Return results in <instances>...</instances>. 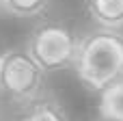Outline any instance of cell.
<instances>
[{
	"mask_svg": "<svg viewBox=\"0 0 123 121\" xmlns=\"http://www.w3.org/2000/svg\"><path fill=\"white\" fill-rule=\"evenodd\" d=\"M74 71L93 93L123 78V30L97 26L80 35Z\"/></svg>",
	"mask_w": 123,
	"mask_h": 121,
	"instance_id": "cell-1",
	"label": "cell"
},
{
	"mask_svg": "<svg viewBox=\"0 0 123 121\" xmlns=\"http://www.w3.org/2000/svg\"><path fill=\"white\" fill-rule=\"evenodd\" d=\"M45 69L22 48L2 50L0 56V93L17 108L45 93Z\"/></svg>",
	"mask_w": 123,
	"mask_h": 121,
	"instance_id": "cell-2",
	"label": "cell"
},
{
	"mask_svg": "<svg viewBox=\"0 0 123 121\" xmlns=\"http://www.w3.org/2000/svg\"><path fill=\"white\" fill-rule=\"evenodd\" d=\"M78 39L80 37L65 22L43 19L30 30L26 39V50L45 69V74H56V71L74 69Z\"/></svg>",
	"mask_w": 123,
	"mask_h": 121,
	"instance_id": "cell-3",
	"label": "cell"
},
{
	"mask_svg": "<svg viewBox=\"0 0 123 121\" xmlns=\"http://www.w3.org/2000/svg\"><path fill=\"white\" fill-rule=\"evenodd\" d=\"M15 121H71L61 100L52 93H41L37 100L19 106Z\"/></svg>",
	"mask_w": 123,
	"mask_h": 121,
	"instance_id": "cell-4",
	"label": "cell"
},
{
	"mask_svg": "<svg viewBox=\"0 0 123 121\" xmlns=\"http://www.w3.org/2000/svg\"><path fill=\"white\" fill-rule=\"evenodd\" d=\"M89 17L104 28H123V0H84Z\"/></svg>",
	"mask_w": 123,
	"mask_h": 121,
	"instance_id": "cell-5",
	"label": "cell"
},
{
	"mask_svg": "<svg viewBox=\"0 0 123 121\" xmlns=\"http://www.w3.org/2000/svg\"><path fill=\"white\" fill-rule=\"evenodd\" d=\"M99 117L112 121H123V78L110 82L99 91Z\"/></svg>",
	"mask_w": 123,
	"mask_h": 121,
	"instance_id": "cell-6",
	"label": "cell"
},
{
	"mask_svg": "<svg viewBox=\"0 0 123 121\" xmlns=\"http://www.w3.org/2000/svg\"><path fill=\"white\" fill-rule=\"evenodd\" d=\"M54 0H4V13L19 17V19H32L41 17Z\"/></svg>",
	"mask_w": 123,
	"mask_h": 121,
	"instance_id": "cell-7",
	"label": "cell"
},
{
	"mask_svg": "<svg viewBox=\"0 0 123 121\" xmlns=\"http://www.w3.org/2000/svg\"><path fill=\"white\" fill-rule=\"evenodd\" d=\"M4 11V0H0V13Z\"/></svg>",
	"mask_w": 123,
	"mask_h": 121,
	"instance_id": "cell-8",
	"label": "cell"
},
{
	"mask_svg": "<svg viewBox=\"0 0 123 121\" xmlns=\"http://www.w3.org/2000/svg\"><path fill=\"white\" fill-rule=\"evenodd\" d=\"M97 121H112V119H104V117H99V119H97Z\"/></svg>",
	"mask_w": 123,
	"mask_h": 121,
	"instance_id": "cell-9",
	"label": "cell"
},
{
	"mask_svg": "<svg viewBox=\"0 0 123 121\" xmlns=\"http://www.w3.org/2000/svg\"><path fill=\"white\" fill-rule=\"evenodd\" d=\"M0 56H2V50H0Z\"/></svg>",
	"mask_w": 123,
	"mask_h": 121,
	"instance_id": "cell-10",
	"label": "cell"
}]
</instances>
